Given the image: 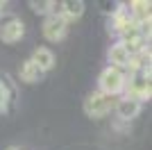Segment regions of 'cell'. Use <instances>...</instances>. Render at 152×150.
Instances as JSON below:
<instances>
[{
  "label": "cell",
  "mask_w": 152,
  "mask_h": 150,
  "mask_svg": "<svg viewBox=\"0 0 152 150\" xmlns=\"http://www.w3.org/2000/svg\"><path fill=\"white\" fill-rule=\"evenodd\" d=\"M123 93L132 100H139L141 105L152 98V84H150V73H134L127 75L125 80V91Z\"/></svg>",
  "instance_id": "1"
},
{
  "label": "cell",
  "mask_w": 152,
  "mask_h": 150,
  "mask_svg": "<svg viewBox=\"0 0 152 150\" xmlns=\"http://www.w3.org/2000/svg\"><path fill=\"white\" fill-rule=\"evenodd\" d=\"M125 80H127L125 71L107 66V68L100 73V77H98V91L116 98V96H121L123 91H125Z\"/></svg>",
  "instance_id": "2"
},
{
  "label": "cell",
  "mask_w": 152,
  "mask_h": 150,
  "mask_svg": "<svg viewBox=\"0 0 152 150\" xmlns=\"http://www.w3.org/2000/svg\"><path fill=\"white\" fill-rule=\"evenodd\" d=\"M116 105V98L114 96H107L102 93V91H93L84 98V114L89 116V118H102V116H107Z\"/></svg>",
  "instance_id": "3"
},
{
  "label": "cell",
  "mask_w": 152,
  "mask_h": 150,
  "mask_svg": "<svg viewBox=\"0 0 152 150\" xmlns=\"http://www.w3.org/2000/svg\"><path fill=\"white\" fill-rule=\"evenodd\" d=\"M41 32H43V37L52 43H59L64 41V37L68 34V21L57 16V14H52V16H45L43 18V25H41Z\"/></svg>",
  "instance_id": "4"
},
{
  "label": "cell",
  "mask_w": 152,
  "mask_h": 150,
  "mask_svg": "<svg viewBox=\"0 0 152 150\" xmlns=\"http://www.w3.org/2000/svg\"><path fill=\"white\" fill-rule=\"evenodd\" d=\"M25 34V25L18 16H7L0 21V41L2 43H16Z\"/></svg>",
  "instance_id": "5"
},
{
  "label": "cell",
  "mask_w": 152,
  "mask_h": 150,
  "mask_svg": "<svg viewBox=\"0 0 152 150\" xmlns=\"http://www.w3.org/2000/svg\"><path fill=\"white\" fill-rule=\"evenodd\" d=\"M141 102L139 100H132V98H127V96H123V98H118L116 100V105H114V112H116V116L121 121H134L136 116L141 114Z\"/></svg>",
  "instance_id": "6"
},
{
  "label": "cell",
  "mask_w": 152,
  "mask_h": 150,
  "mask_svg": "<svg viewBox=\"0 0 152 150\" xmlns=\"http://www.w3.org/2000/svg\"><path fill=\"white\" fill-rule=\"evenodd\" d=\"M129 21H132V16H129V12H127V7L118 5V7H116V12L111 14V16H107V30L118 37V32H121Z\"/></svg>",
  "instance_id": "7"
},
{
  "label": "cell",
  "mask_w": 152,
  "mask_h": 150,
  "mask_svg": "<svg viewBox=\"0 0 152 150\" xmlns=\"http://www.w3.org/2000/svg\"><path fill=\"white\" fill-rule=\"evenodd\" d=\"M30 59L37 64L39 68H41V73H48V71L55 68V52H52L50 48H45V46L34 48V52H32Z\"/></svg>",
  "instance_id": "8"
},
{
  "label": "cell",
  "mask_w": 152,
  "mask_h": 150,
  "mask_svg": "<svg viewBox=\"0 0 152 150\" xmlns=\"http://www.w3.org/2000/svg\"><path fill=\"white\" fill-rule=\"evenodd\" d=\"M107 57H109V66H114V68H121V71H125L127 62H129V52H127L125 46L118 43V41H116V43L109 48Z\"/></svg>",
  "instance_id": "9"
},
{
  "label": "cell",
  "mask_w": 152,
  "mask_h": 150,
  "mask_svg": "<svg viewBox=\"0 0 152 150\" xmlns=\"http://www.w3.org/2000/svg\"><path fill=\"white\" fill-rule=\"evenodd\" d=\"M150 2H145V0H134V2H129V7H127V12H129V16H132L134 23H150Z\"/></svg>",
  "instance_id": "10"
},
{
  "label": "cell",
  "mask_w": 152,
  "mask_h": 150,
  "mask_svg": "<svg viewBox=\"0 0 152 150\" xmlns=\"http://www.w3.org/2000/svg\"><path fill=\"white\" fill-rule=\"evenodd\" d=\"M59 14L66 21H75L84 14V2L82 0H64L59 2Z\"/></svg>",
  "instance_id": "11"
},
{
  "label": "cell",
  "mask_w": 152,
  "mask_h": 150,
  "mask_svg": "<svg viewBox=\"0 0 152 150\" xmlns=\"http://www.w3.org/2000/svg\"><path fill=\"white\" fill-rule=\"evenodd\" d=\"M18 75H20V80H23V82H27V84H34V82H39L41 77H43L41 68H39V66H37L34 62H32V59L23 62V66H20Z\"/></svg>",
  "instance_id": "12"
},
{
  "label": "cell",
  "mask_w": 152,
  "mask_h": 150,
  "mask_svg": "<svg viewBox=\"0 0 152 150\" xmlns=\"http://www.w3.org/2000/svg\"><path fill=\"white\" fill-rule=\"evenodd\" d=\"M9 105V89L5 87V82L0 80V112H5Z\"/></svg>",
  "instance_id": "13"
},
{
  "label": "cell",
  "mask_w": 152,
  "mask_h": 150,
  "mask_svg": "<svg viewBox=\"0 0 152 150\" xmlns=\"http://www.w3.org/2000/svg\"><path fill=\"white\" fill-rule=\"evenodd\" d=\"M7 150H20V148H16V146H12V148H7Z\"/></svg>",
  "instance_id": "14"
},
{
  "label": "cell",
  "mask_w": 152,
  "mask_h": 150,
  "mask_svg": "<svg viewBox=\"0 0 152 150\" xmlns=\"http://www.w3.org/2000/svg\"><path fill=\"white\" fill-rule=\"evenodd\" d=\"M2 7H5V2H0V14H2Z\"/></svg>",
  "instance_id": "15"
}]
</instances>
